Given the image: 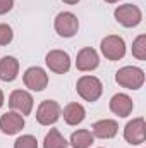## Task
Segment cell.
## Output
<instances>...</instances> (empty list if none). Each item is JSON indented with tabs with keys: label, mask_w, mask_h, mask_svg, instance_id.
<instances>
[{
	"label": "cell",
	"mask_w": 146,
	"mask_h": 148,
	"mask_svg": "<svg viewBox=\"0 0 146 148\" xmlns=\"http://www.w3.org/2000/svg\"><path fill=\"white\" fill-rule=\"evenodd\" d=\"M76 91H77V95H79L83 100L93 103V102H96V100L102 97V93H103V84H102V81H100L96 76L86 74V76H81V77L77 79V83H76Z\"/></svg>",
	"instance_id": "1"
},
{
	"label": "cell",
	"mask_w": 146,
	"mask_h": 148,
	"mask_svg": "<svg viewBox=\"0 0 146 148\" xmlns=\"http://www.w3.org/2000/svg\"><path fill=\"white\" fill-rule=\"evenodd\" d=\"M115 81L122 88L139 90L145 84V71L136 66H124L115 73Z\"/></svg>",
	"instance_id": "2"
},
{
	"label": "cell",
	"mask_w": 146,
	"mask_h": 148,
	"mask_svg": "<svg viewBox=\"0 0 146 148\" xmlns=\"http://www.w3.org/2000/svg\"><path fill=\"white\" fill-rule=\"evenodd\" d=\"M113 17L124 28H136L143 21V12L134 3H124V5H119L113 10Z\"/></svg>",
	"instance_id": "3"
},
{
	"label": "cell",
	"mask_w": 146,
	"mask_h": 148,
	"mask_svg": "<svg viewBox=\"0 0 146 148\" xmlns=\"http://www.w3.org/2000/svg\"><path fill=\"white\" fill-rule=\"evenodd\" d=\"M53 28L57 31V35L62 38H72L79 31V19L77 16L69 12V10H62L55 16L53 21Z\"/></svg>",
	"instance_id": "4"
},
{
	"label": "cell",
	"mask_w": 146,
	"mask_h": 148,
	"mask_svg": "<svg viewBox=\"0 0 146 148\" xmlns=\"http://www.w3.org/2000/svg\"><path fill=\"white\" fill-rule=\"evenodd\" d=\"M100 50L107 60H120L126 55V41L119 35H108L102 40Z\"/></svg>",
	"instance_id": "5"
},
{
	"label": "cell",
	"mask_w": 146,
	"mask_h": 148,
	"mask_svg": "<svg viewBox=\"0 0 146 148\" xmlns=\"http://www.w3.org/2000/svg\"><path fill=\"white\" fill-rule=\"evenodd\" d=\"M62 115V109L55 100H43L36 109V121L41 126L55 124Z\"/></svg>",
	"instance_id": "6"
},
{
	"label": "cell",
	"mask_w": 146,
	"mask_h": 148,
	"mask_svg": "<svg viewBox=\"0 0 146 148\" xmlns=\"http://www.w3.org/2000/svg\"><path fill=\"white\" fill-rule=\"evenodd\" d=\"M9 107L12 110L19 112L23 117L29 115L33 107H35V100L31 97V93H28L26 90H14L9 97Z\"/></svg>",
	"instance_id": "7"
},
{
	"label": "cell",
	"mask_w": 146,
	"mask_h": 148,
	"mask_svg": "<svg viewBox=\"0 0 146 148\" xmlns=\"http://www.w3.org/2000/svg\"><path fill=\"white\" fill-rule=\"evenodd\" d=\"M23 81L26 84V88H29L31 91H43L48 86V74L43 67H28L23 74Z\"/></svg>",
	"instance_id": "8"
},
{
	"label": "cell",
	"mask_w": 146,
	"mask_h": 148,
	"mask_svg": "<svg viewBox=\"0 0 146 148\" xmlns=\"http://www.w3.org/2000/svg\"><path fill=\"white\" fill-rule=\"evenodd\" d=\"M124 140L129 145H141L146 140V122L143 117L129 121L124 127Z\"/></svg>",
	"instance_id": "9"
},
{
	"label": "cell",
	"mask_w": 146,
	"mask_h": 148,
	"mask_svg": "<svg viewBox=\"0 0 146 148\" xmlns=\"http://www.w3.org/2000/svg\"><path fill=\"white\" fill-rule=\"evenodd\" d=\"M46 67L55 74H65L71 69V57L64 50H50L45 57Z\"/></svg>",
	"instance_id": "10"
},
{
	"label": "cell",
	"mask_w": 146,
	"mask_h": 148,
	"mask_svg": "<svg viewBox=\"0 0 146 148\" xmlns=\"http://www.w3.org/2000/svg\"><path fill=\"white\" fill-rule=\"evenodd\" d=\"M100 66V55L95 48L91 47H84L77 52V57H76V67L77 71L81 73H89V71H95L96 67Z\"/></svg>",
	"instance_id": "11"
},
{
	"label": "cell",
	"mask_w": 146,
	"mask_h": 148,
	"mask_svg": "<svg viewBox=\"0 0 146 148\" xmlns=\"http://www.w3.org/2000/svg\"><path fill=\"white\" fill-rule=\"evenodd\" d=\"M24 124H26L24 117L16 110H9L0 115V131L3 134H9V136L17 134V133L23 131Z\"/></svg>",
	"instance_id": "12"
},
{
	"label": "cell",
	"mask_w": 146,
	"mask_h": 148,
	"mask_svg": "<svg viewBox=\"0 0 146 148\" xmlns=\"http://www.w3.org/2000/svg\"><path fill=\"white\" fill-rule=\"evenodd\" d=\"M108 107H110V110L113 112L115 115H119V117H129L132 114L134 103H132V98L129 95H126V93H115L110 98Z\"/></svg>",
	"instance_id": "13"
},
{
	"label": "cell",
	"mask_w": 146,
	"mask_h": 148,
	"mask_svg": "<svg viewBox=\"0 0 146 148\" xmlns=\"http://www.w3.org/2000/svg\"><path fill=\"white\" fill-rule=\"evenodd\" d=\"M91 133L100 140H110L119 133V124L113 119H102L91 126Z\"/></svg>",
	"instance_id": "14"
},
{
	"label": "cell",
	"mask_w": 146,
	"mask_h": 148,
	"mask_svg": "<svg viewBox=\"0 0 146 148\" xmlns=\"http://www.w3.org/2000/svg\"><path fill=\"white\" fill-rule=\"evenodd\" d=\"M19 74V60L12 55H5L0 60V79L3 83H12Z\"/></svg>",
	"instance_id": "15"
},
{
	"label": "cell",
	"mask_w": 146,
	"mask_h": 148,
	"mask_svg": "<svg viewBox=\"0 0 146 148\" xmlns=\"http://www.w3.org/2000/svg\"><path fill=\"white\" fill-rule=\"evenodd\" d=\"M62 115H64L65 124H69V126H77V124H81V122L84 121V117H86V109H84L81 103H77V102H71V103H67V105L64 107Z\"/></svg>",
	"instance_id": "16"
},
{
	"label": "cell",
	"mask_w": 146,
	"mask_h": 148,
	"mask_svg": "<svg viewBox=\"0 0 146 148\" xmlns=\"http://www.w3.org/2000/svg\"><path fill=\"white\" fill-rule=\"evenodd\" d=\"M95 141V136L88 129H77L71 134V147L72 148H91Z\"/></svg>",
	"instance_id": "17"
},
{
	"label": "cell",
	"mask_w": 146,
	"mask_h": 148,
	"mask_svg": "<svg viewBox=\"0 0 146 148\" xmlns=\"http://www.w3.org/2000/svg\"><path fill=\"white\" fill-rule=\"evenodd\" d=\"M67 147H69V141L60 134L59 129H50L45 134L43 148H67Z\"/></svg>",
	"instance_id": "18"
},
{
	"label": "cell",
	"mask_w": 146,
	"mask_h": 148,
	"mask_svg": "<svg viewBox=\"0 0 146 148\" xmlns=\"http://www.w3.org/2000/svg\"><path fill=\"white\" fill-rule=\"evenodd\" d=\"M132 55L138 60H146V35H139L132 41Z\"/></svg>",
	"instance_id": "19"
},
{
	"label": "cell",
	"mask_w": 146,
	"mask_h": 148,
	"mask_svg": "<svg viewBox=\"0 0 146 148\" xmlns=\"http://www.w3.org/2000/svg\"><path fill=\"white\" fill-rule=\"evenodd\" d=\"M14 148H38V140L33 134H23L14 141Z\"/></svg>",
	"instance_id": "20"
},
{
	"label": "cell",
	"mask_w": 146,
	"mask_h": 148,
	"mask_svg": "<svg viewBox=\"0 0 146 148\" xmlns=\"http://www.w3.org/2000/svg\"><path fill=\"white\" fill-rule=\"evenodd\" d=\"M14 38V31L9 24H0V47L9 45Z\"/></svg>",
	"instance_id": "21"
},
{
	"label": "cell",
	"mask_w": 146,
	"mask_h": 148,
	"mask_svg": "<svg viewBox=\"0 0 146 148\" xmlns=\"http://www.w3.org/2000/svg\"><path fill=\"white\" fill-rule=\"evenodd\" d=\"M14 7V0H0V16L10 12Z\"/></svg>",
	"instance_id": "22"
},
{
	"label": "cell",
	"mask_w": 146,
	"mask_h": 148,
	"mask_svg": "<svg viewBox=\"0 0 146 148\" xmlns=\"http://www.w3.org/2000/svg\"><path fill=\"white\" fill-rule=\"evenodd\" d=\"M64 3H67V5H76V3H79L81 0H62Z\"/></svg>",
	"instance_id": "23"
},
{
	"label": "cell",
	"mask_w": 146,
	"mask_h": 148,
	"mask_svg": "<svg viewBox=\"0 0 146 148\" xmlns=\"http://www.w3.org/2000/svg\"><path fill=\"white\" fill-rule=\"evenodd\" d=\"M3 102H5V100H3V91L0 90V109H2V105H3Z\"/></svg>",
	"instance_id": "24"
},
{
	"label": "cell",
	"mask_w": 146,
	"mask_h": 148,
	"mask_svg": "<svg viewBox=\"0 0 146 148\" xmlns=\"http://www.w3.org/2000/svg\"><path fill=\"white\" fill-rule=\"evenodd\" d=\"M107 3H117V2H120V0H105Z\"/></svg>",
	"instance_id": "25"
}]
</instances>
